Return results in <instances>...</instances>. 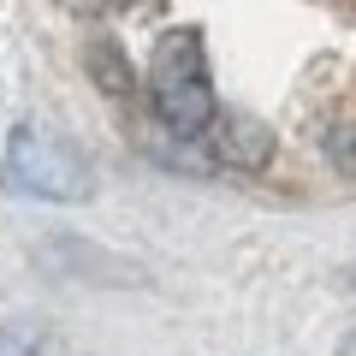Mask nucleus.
Instances as JSON below:
<instances>
[{"label":"nucleus","mask_w":356,"mask_h":356,"mask_svg":"<svg viewBox=\"0 0 356 356\" xmlns=\"http://www.w3.org/2000/svg\"><path fill=\"white\" fill-rule=\"evenodd\" d=\"M196 143H208V154H214V161H226V166H261L267 154H273L267 125H255L250 113H220Z\"/></svg>","instance_id":"obj_3"},{"label":"nucleus","mask_w":356,"mask_h":356,"mask_svg":"<svg viewBox=\"0 0 356 356\" xmlns=\"http://www.w3.org/2000/svg\"><path fill=\"white\" fill-rule=\"evenodd\" d=\"M0 356H42V327L36 321H6L0 327Z\"/></svg>","instance_id":"obj_4"},{"label":"nucleus","mask_w":356,"mask_h":356,"mask_svg":"<svg viewBox=\"0 0 356 356\" xmlns=\"http://www.w3.org/2000/svg\"><path fill=\"white\" fill-rule=\"evenodd\" d=\"M149 102H154V119H161L178 143H196L220 119L202 30L178 24V30H166V36L154 42V54H149Z\"/></svg>","instance_id":"obj_1"},{"label":"nucleus","mask_w":356,"mask_h":356,"mask_svg":"<svg viewBox=\"0 0 356 356\" xmlns=\"http://www.w3.org/2000/svg\"><path fill=\"white\" fill-rule=\"evenodd\" d=\"M339 356H356V332H350V339H344V344H339Z\"/></svg>","instance_id":"obj_6"},{"label":"nucleus","mask_w":356,"mask_h":356,"mask_svg":"<svg viewBox=\"0 0 356 356\" xmlns=\"http://www.w3.org/2000/svg\"><path fill=\"white\" fill-rule=\"evenodd\" d=\"M89 60H95V72H102V83H107V89H119V95L131 89V72H125V60H119L113 42H95V54H89Z\"/></svg>","instance_id":"obj_5"},{"label":"nucleus","mask_w":356,"mask_h":356,"mask_svg":"<svg viewBox=\"0 0 356 356\" xmlns=\"http://www.w3.org/2000/svg\"><path fill=\"white\" fill-rule=\"evenodd\" d=\"M0 178H6V191L36 196V202H83V196H95V172H89L83 149L48 125H18L6 137Z\"/></svg>","instance_id":"obj_2"}]
</instances>
